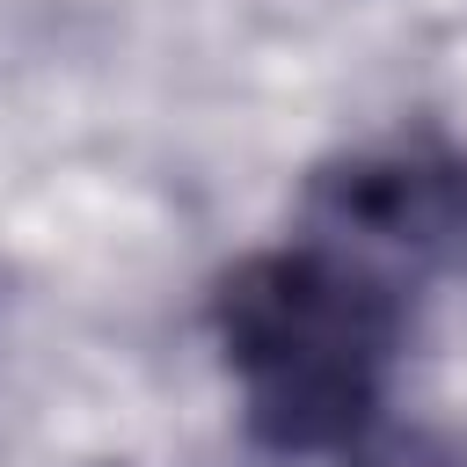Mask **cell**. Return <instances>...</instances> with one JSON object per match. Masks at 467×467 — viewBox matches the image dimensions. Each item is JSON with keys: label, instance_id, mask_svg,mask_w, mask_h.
I'll list each match as a JSON object with an SVG mask.
<instances>
[{"label": "cell", "instance_id": "6da1fadb", "mask_svg": "<svg viewBox=\"0 0 467 467\" xmlns=\"http://www.w3.org/2000/svg\"><path fill=\"white\" fill-rule=\"evenodd\" d=\"M212 328L263 445L343 452L358 431L379 423L409 306L343 241H306L263 248L226 270L212 292Z\"/></svg>", "mask_w": 467, "mask_h": 467}, {"label": "cell", "instance_id": "7a4b0ae2", "mask_svg": "<svg viewBox=\"0 0 467 467\" xmlns=\"http://www.w3.org/2000/svg\"><path fill=\"white\" fill-rule=\"evenodd\" d=\"M306 212L321 241H379L467 277V153L409 146V153L336 161L314 175Z\"/></svg>", "mask_w": 467, "mask_h": 467}, {"label": "cell", "instance_id": "3957f363", "mask_svg": "<svg viewBox=\"0 0 467 467\" xmlns=\"http://www.w3.org/2000/svg\"><path fill=\"white\" fill-rule=\"evenodd\" d=\"M343 467H467L452 438L423 431V423H372L343 445Z\"/></svg>", "mask_w": 467, "mask_h": 467}]
</instances>
